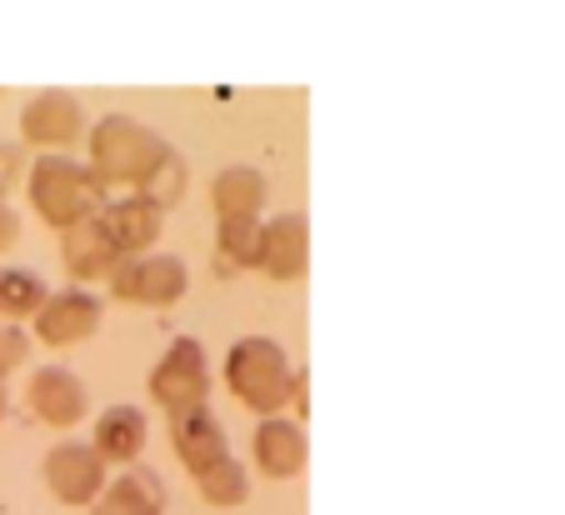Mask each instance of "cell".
Segmentation results:
<instances>
[{
	"instance_id": "1",
	"label": "cell",
	"mask_w": 565,
	"mask_h": 515,
	"mask_svg": "<svg viewBox=\"0 0 565 515\" xmlns=\"http://www.w3.org/2000/svg\"><path fill=\"white\" fill-rule=\"evenodd\" d=\"M86 151H90L86 165L96 171V181L106 191L126 185V195H140L150 185V175L175 155L171 140L150 130L140 116H130V110H110L96 126H86Z\"/></svg>"
},
{
	"instance_id": "2",
	"label": "cell",
	"mask_w": 565,
	"mask_h": 515,
	"mask_svg": "<svg viewBox=\"0 0 565 515\" xmlns=\"http://www.w3.org/2000/svg\"><path fill=\"white\" fill-rule=\"evenodd\" d=\"M25 195H31V211L51 230L81 226V221L100 215V205L110 201V191L96 181V171L81 165L75 155H35L31 171H25Z\"/></svg>"
},
{
	"instance_id": "3",
	"label": "cell",
	"mask_w": 565,
	"mask_h": 515,
	"mask_svg": "<svg viewBox=\"0 0 565 515\" xmlns=\"http://www.w3.org/2000/svg\"><path fill=\"white\" fill-rule=\"evenodd\" d=\"M290 386H296V365H290L286 345L270 335H241L225 351V390L260 420L290 406Z\"/></svg>"
},
{
	"instance_id": "4",
	"label": "cell",
	"mask_w": 565,
	"mask_h": 515,
	"mask_svg": "<svg viewBox=\"0 0 565 515\" xmlns=\"http://www.w3.org/2000/svg\"><path fill=\"white\" fill-rule=\"evenodd\" d=\"M146 390L166 416L205 406V400H211V355H205V345L195 341V335H175V341L160 351V361L150 365Z\"/></svg>"
},
{
	"instance_id": "5",
	"label": "cell",
	"mask_w": 565,
	"mask_h": 515,
	"mask_svg": "<svg viewBox=\"0 0 565 515\" xmlns=\"http://www.w3.org/2000/svg\"><path fill=\"white\" fill-rule=\"evenodd\" d=\"M106 286H110V296L126 305L171 311V305L185 301V290H191V270H185V260L171 256V250H146V256L120 260V270Z\"/></svg>"
},
{
	"instance_id": "6",
	"label": "cell",
	"mask_w": 565,
	"mask_h": 515,
	"mask_svg": "<svg viewBox=\"0 0 565 515\" xmlns=\"http://www.w3.org/2000/svg\"><path fill=\"white\" fill-rule=\"evenodd\" d=\"M41 481H45V491L55 495V505L90 511L96 495L106 491L110 471H106V461L90 451V440H55L41 461Z\"/></svg>"
},
{
	"instance_id": "7",
	"label": "cell",
	"mask_w": 565,
	"mask_h": 515,
	"mask_svg": "<svg viewBox=\"0 0 565 515\" xmlns=\"http://www.w3.org/2000/svg\"><path fill=\"white\" fill-rule=\"evenodd\" d=\"M21 140L35 146L41 155H71L75 140H86V106H81V96H71L61 86L35 90L21 106Z\"/></svg>"
},
{
	"instance_id": "8",
	"label": "cell",
	"mask_w": 565,
	"mask_h": 515,
	"mask_svg": "<svg viewBox=\"0 0 565 515\" xmlns=\"http://www.w3.org/2000/svg\"><path fill=\"white\" fill-rule=\"evenodd\" d=\"M100 315H106V305H100L96 290L65 286V290H51L41 301V311L31 315V331L45 351H71V345L90 341V335L100 331Z\"/></svg>"
},
{
	"instance_id": "9",
	"label": "cell",
	"mask_w": 565,
	"mask_h": 515,
	"mask_svg": "<svg viewBox=\"0 0 565 515\" xmlns=\"http://www.w3.org/2000/svg\"><path fill=\"white\" fill-rule=\"evenodd\" d=\"M25 410H31L41 426L51 430H75L90 416V390L86 380L65 371V365H35L31 380H25Z\"/></svg>"
},
{
	"instance_id": "10",
	"label": "cell",
	"mask_w": 565,
	"mask_h": 515,
	"mask_svg": "<svg viewBox=\"0 0 565 515\" xmlns=\"http://www.w3.org/2000/svg\"><path fill=\"white\" fill-rule=\"evenodd\" d=\"M250 270H260V276L276 280V286H296V280L310 270V226H306V215L280 211V215H270V221H260L256 266Z\"/></svg>"
},
{
	"instance_id": "11",
	"label": "cell",
	"mask_w": 565,
	"mask_h": 515,
	"mask_svg": "<svg viewBox=\"0 0 565 515\" xmlns=\"http://www.w3.org/2000/svg\"><path fill=\"white\" fill-rule=\"evenodd\" d=\"M120 260H130V256H120L116 240L106 236V226H100L96 215L71 230H61V266H65V276H71V286H81V290L100 286V280H110L120 270Z\"/></svg>"
},
{
	"instance_id": "12",
	"label": "cell",
	"mask_w": 565,
	"mask_h": 515,
	"mask_svg": "<svg viewBox=\"0 0 565 515\" xmlns=\"http://www.w3.org/2000/svg\"><path fill=\"white\" fill-rule=\"evenodd\" d=\"M310 461V446H306V430L300 420L290 416H266L250 436V465H256L266 481H296Z\"/></svg>"
},
{
	"instance_id": "13",
	"label": "cell",
	"mask_w": 565,
	"mask_h": 515,
	"mask_svg": "<svg viewBox=\"0 0 565 515\" xmlns=\"http://www.w3.org/2000/svg\"><path fill=\"white\" fill-rule=\"evenodd\" d=\"M96 221L106 226V236L116 240L120 256H146V250H156V240L166 236V211H160L156 201H146V195L106 201Z\"/></svg>"
},
{
	"instance_id": "14",
	"label": "cell",
	"mask_w": 565,
	"mask_h": 515,
	"mask_svg": "<svg viewBox=\"0 0 565 515\" xmlns=\"http://www.w3.org/2000/svg\"><path fill=\"white\" fill-rule=\"evenodd\" d=\"M211 211H215V226H260V211H266V175L246 161L215 171Z\"/></svg>"
},
{
	"instance_id": "15",
	"label": "cell",
	"mask_w": 565,
	"mask_h": 515,
	"mask_svg": "<svg viewBox=\"0 0 565 515\" xmlns=\"http://www.w3.org/2000/svg\"><path fill=\"white\" fill-rule=\"evenodd\" d=\"M171 451H175V461L185 465V475H201V471H211L215 461H225L231 446H225L221 420L205 406H195V410H175L171 416Z\"/></svg>"
},
{
	"instance_id": "16",
	"label": "cell",
	"mask_w": 565,
	"mask_h": 515,
	"mask_svg": "<svg viewBox=\"0 0 565 515\" xmlns=\"http://www.w3.org/2000/svg\"><path fill=\"white\" fill-rule=\"evenodd\" d=\"M171 495H166V481L150 465H126L120 475H110L106 491L96 495L90 515H166Z\"/></svg>"
},
{
	"instance_id": "17",
	"label": "cell",
	"mask_w": 565,
	"mask_h": 515,
	"mask_svg": "<svg viewBox=\"0 0 565 515\" xmlns=\"http://www.w3.org/2000/svg\"><path fill=\"white\" fill-rule=\"evenodd\" d=\"M90 451L110 465H136L140 451H146V416L136 406H110L96 416V430H90Z\"/></svg>"
},
{
	"instance_id": "18",
	"label": "cell",
	"mask_w": 565,
	"mask_h": 515,
	"mask_svg": "<svg viewBox=\"0 0 565 515\" xmlns=\"http://www.w3.org/2000/svg\"><path fill=\"white\" fill-rule=\"evenodd\" d=\"M45 296H51V286H45L35 270H25V266H0V325L31 321V315L41 311Z\"/></svg>"
},
{
	"instance_id": "19",
	"label": "cell",
	"mask_w": 565,
	"mask_h": 515,
	"mask_svg": "<svg viewBox=\"0 0 565 515\" xmlns=\"http://www.w3.org/2000/svg\"><path fill=\"white\" fill-rule=\"evenodd\" d=\"M195 491H201V501L215 505V511H235V505H246L250 501V471H246V461H235V455L215 461L211 471L195 475Z\"/></svg>"
},
{
	"instance_id": "20",
	"label": "cell",
	"mask_w": 565,
	"mask_h": 515,
	"mask_svg": "<svg viewBox=\"0 0 565 515\" xmlns=\"http://www.w3.org/2000/svg\"><path fill=\"white\" fill-rule=\"evenodd\" d=\"M256 230L260 226H215V270L241 276L256 266Z\"/></svg>"
},
{
	"instance_id": "21",
	"label": "cell",
	"mask_w": 565,
	"mask_h": 515,
	"mask_svg": "<svg viewBox=\"0 0 565 515\" xmlns=\"http://www.w3.org/2000/svg\"><path fill=\"white\" fill-rule=\"evenodd\" d=\"M25 361H31V335L21 325H0V386H6V376L25 371Z\"/></svg>"
},
{
	"instance_id": "22",
	"label": "cell",
	"mask_w": 565,
	"mask_h": 515,
	"mask_svg": "<svg viewBox=\"0 0 565 515\" xmlns=\"http://www.w3.org/2000/svg\"><path fill=\"white\" fill-rule=\"evenodd\" d=\"M25 171H31V161H25V146H11V140H0V201L11 191H21L25 185Z\"/></svg>"
},
{
	"instance_id": "23",
	"label": "cell",
	"mask_w": 565,
	"mask_h": 515,
	"mask_svg": "<svg viewBox=\"0 0 565 515\" xmlns=\"http://www.w3.org/2000/svg\"><path fill=\"white\" fill-rule=\"evenodd\" d=\"M15 240H21V215L11 211V201H0V256L15 250Z\"/></svg>"
},
{
	"instance_id": "24",
	"label": "cell",
	"mask_w": 565,
	"mask_h": 515,
	"mask_svg": "<svg viewBox=\"0 0 565 515\" xmlns=\"http://www.w3.org/2000/svg\"><path fill=\"white\" fill-rule=\"evenodd\" d=\"M6 416H11V396H6V386H0V426H6Z\"/></svg>"
}]
</instances>
